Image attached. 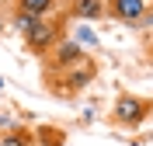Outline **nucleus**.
<instances>
[{"instance_id":"f257e3e1","label":"nucleus","mask_w":153,"mask_h":146,"mask_svg":"<svg viewBox=\"0 0 153 146\" xmlns=\"http://www.w3.org/2000/svg\"><path fill=\"white\" fill-rule=\"evenodd\" d=\"M14 28L21 31V39H25L28 52H35L38 59L63 39V24H59L56 18H25V14L14 10Z\"/></svg>"},{"instance_id":"f03ea898","label":"nucleus","mask_w":153,"mask_h":146,"mask_svg":"<svg viewBox=\"0 0 153 146\" xmlns=\"http://www.w3.org/2000/svg\"><path fill=\"white\" fill-rule=\"evenodd\" d=\"M94 77H97L94 56H84L80 63H73V66H66V70H59V73H45V87H49V94L73 97V94H80V90H84Z\"/></svg>"},{"instance_id":"7ed1b4c3","label":"nucleus","mask_w":153,"mask_h":146,"mask_svg":"<svg viewBox=\"0 0 153 146\" xmlns=\"http://www.w3.org/2000/svg\"><path fill=\"white\" fill-rule=\"evenodd\" d=\"M153 115V97H139V94H118L111 104V122L122 129H139L143 122H150Z\"/></svg>"},{"instance_id":"20e7f679","label":"nucleus","mask_w":153,"mask_h":146,"mask_svg":"<svg viewBox=\"0 0 153 146\" xmlns=\"http://www.w3.org/2000/svg\"><path fill=\"white\" fill-rule=\"evenodd\" d=\"M150 10V0H105V18H115L122 24H139Z\"/></svg>"},{"instance_id":"39448f33","label":"nucleus","mask_w":153,"mask_h":146,"mask_svg":"<svg viewBox=\"0 0 153 146\" xmlns=\"http://www.w3.org/2000/svg\"><path fill=\"white\" fill-rule=\"evenodd\" d=\"M70 18H76V21H101L105 18V0H70Z\"/></svg>"},{"instance_id":"423d86ee","label":"nucleus","mask_w":153,"mask_h":146,"mask_svg":"<svg viewBox=\"0 0 153 146\" xmlns=\"http://www.w3.org/2000/svg\"><path fill=\"white\" fill-rule=\"evenodd\" d=\"M59 4H63V0H18V4H14V10H18V14H25V18H49Z\"/></svg>"},{"instance_id":"0eeeda50","label":"nucleus","mask_w":153,"mask_h":146,"mask_svg":"<svg viewBox=\"0 0 153 146\" xmlns=\"http://www.w3.org/2000/svg\"><path fill=\"white\" fill-rule=\"evenodd\" d=\"M0 146H35V132L28 125H10L7 132H0Z\"/></svg>"},{"instance_id":"6e6552de","label":"nucleus","mask_w":153,"mask_h":146,"mask_svg":"<svg viewBox=\"0 0 153 146\" xmlns=\"http://www.w3.org/2000/svg\"><path fill=\"white\" fill-rule=\"evenodd\" d=\"M0 35H4V14H0Z\"/></svg>"},{"instance_id":"1a4fd4ad","label":"nucleus","mask_w":153,"mask_h":146,"mask_svg":"<svg viewBox=\"0 0 153 146\" xmlns=\"http://www.w3.org/2000/svg\"><path fill=\"white\" fill-rule=\"evenodd\" d=\"M0 90H4V77H0Z\"/></svg>"},{"instance_id":"9d476101","label":"nucleus","mask_w":153,"mask_h":146,"mask_svg":"<svg viewBox=\"0 0 153 146\" xmlns=\"http://www.w3.org/2000/svg\"><path fill=\"white\" fill-rule=\"evenodd\" d=\"M132 146H139V143H132Z\"/></svg>"}]
</instances>
